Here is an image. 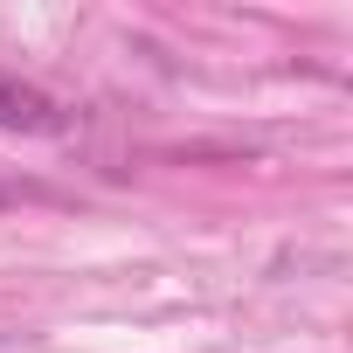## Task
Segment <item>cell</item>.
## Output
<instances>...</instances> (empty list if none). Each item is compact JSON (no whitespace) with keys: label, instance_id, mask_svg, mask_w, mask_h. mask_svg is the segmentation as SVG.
Masks as SVG:
<instances>
[{"label":"cell","instance_id":"1","mask_svg":"<svg viewBox=\"0 0 353 353\" xmlns=\"http://www.w3.org/2000/svg\"><path fill=\"white\" fill-rule=\"evenodd\" d=\"M63 125H70V111H63L42 83H28V77H14V70H0V132L49 139V132H63Z\"/></svg>","mask_w":353,"mask_h":353}]
</instances>
